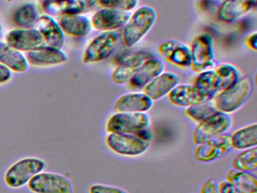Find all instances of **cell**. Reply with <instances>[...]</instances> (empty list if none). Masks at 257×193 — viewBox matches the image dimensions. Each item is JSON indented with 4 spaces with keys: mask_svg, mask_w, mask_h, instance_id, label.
<instances>
[{
    "mask_svg": "<svg viewBox=\"0 0 257 193\" xmlns=\"http://www.w3.org/2000/svg\"><path fill=\"white\" fill-rule=\"evenodd\" d=\"M165 63L160 59L150 57L143 63L129 80L132 88L143 89L152 80L165 71Z\"/></svg>",
    "mask_w": 257,
    "mask_h": 193,
    "instance_id": "obj_17",
    "label": "cell"
},
{
    "mask_svg": "<svg viewBox=\"0 0 257 193\" xmlns=\"http://www.w3.org/2000/svg\"><path fill=\"white\" fill-rule=\"evenodd\" d=\"M36 24L46 45L58 49L63 48L65 44V33L53 17L48 15H41Z\"/></svg>",
    "mask_w": 257,
    "mask_h": 193,
    "instance_id": "obj_19",
    "label": "cell"
},
{
    "mask_svg": "<svg viewBox=\"0 0 257 193\" xmlns=\"http://www.w3.org/2000/svg\"><path fill=\"white\" fill-rule=\"evenodd\" d=\"M232 118L228 113L218 112L198 124L193 133L195 144L205 143L220 134H225L232 125Z\"/></svg>",
    "mask_w": 257,
    "mask_h": 193,
    "instance_id": "obj_9",
    "label": "cell"
},
{
    "mask_svg": "<svg viewBox=\"0 0 257 193\" xmlns=\"http://www.w3.org/2000/svg\"><path fill=\"white\" fill-rule=\"evenodd\" d=\"M213 69L220 81V91L235 84L241 78L239 69L231 63H220Z\"/></svg>",
    "mask_w": 257,
    "mask_h": 193,
    "instance_id": "obj_29",
    "label": "cell"
},
{
    "mask_svg": "<svg viewBox=\"0 0 257 193\" xmlns=\"http://www.w3.org/2000/svg\"><path fill=\"white\" fill-rule=\"evenodd\" d=\"M226 179L240 193H257V178L250 172L232 169L227 173Z\"/></svg>",
    "mask_w": 257,
    "mask_h": 193,
    "instance_id": "obj_25",
    "label": "cell"
},
{
    "mask_svg": "<svg viewBox=\"0 0 257 193\" xmlns=\"http://www.w3.org/2000/svg\"><path fill=\"white\" fill-rule=\"evenodd\" d=\"M180 78L177 73L164 71L143 88V92L153 101L168 96V93L180 84Z\"/></svg>",
    "mask_w": 257,
    "mask_h": 193,
    "instance_id": "obj_18",
    "label": "cell"
},
{
    "mask_svg": "<svg viewBox=\"0 0 257 193\" xmlns=\"http://www.w3.org/2000/svg\"><path fill=\"white\" fill-rule=\"evenodd\" d=\"M0 63L12 72H22L28 70L29 63L22 51L12 48L5 42H0Z\"/></svg>",
    "mask_w": 257,
    "mask_h": 193,
    "instance_id": "obj_23",
    "label": "cell"
},
{
    "mask_svg": "<svg viewBox=\"0 0 257 193\" xmlns=\"http://www.w3.org/2000/svg\"><path fill=\"white\" fill-rule=\"evenodd\" d=\"M108 147L115 153L124 156H138L145 153L150 147V142L143 140L134 134H108Z\"/></svg>",
    "mask_w": 257,
    "mask_h": 193,
    "instance_id": "obj_10",
    "label": "cell"
},
{
    "mask_svg": "<svg viewBox=\"0 0 257 193\" xmlns=\"http://www.w3.org/2000/svg\"><path fill=\"white\" fill-rule=\"evenodd\" d=\"M220 193H240L227 180L222 181L218 184Z\"/></svg>",
    "mask_w": 257,
    "mask_h": 193,
    "instance_id": "obj_37",
    "label": "cell"
},
{
    "mask_svg": "<svg viewBox=\"0 0 257 193\" xmlns=\"http://www.w3.org/2000/svg\"><path fill=\"white\" fill-rule=\"evenodd\" d=\"M5 42L15 49L26 52L46 45L41 33L36 28L11 30L6 35Z\"/></svg>",
    "mask_w": 257,
    "mask_h": 193,
    "instance_id": "obj_11",
    "label": "cell"
},
{
    "mask_svg": "<svg viewBox=\"0 0 257 193\" xmlns=\"http://www.w3.org/2000/svg\"><path fill=\"white\" fill-rule=\"evenodd\" d=\"M200 193H220L219 187L216 181L213 179H208L201 185Z\"/></svg>",
    "mask_w": 257,
    "mask_h": 193,
    "instance_id": "obj_34",
    "label": "cell"
},
{
    "mask_svg": "<svg viewBox=\"0 0 257 193\" xmlns=\"http://www.w3.org/2000/svg\"><path fill=\"white\" fill-rule=\"evenodd\" d=\"M41 6L43 12L52 17L82 14L76 0H43Z\"/></svg>",
    "mask_w": 257,
    "mask_h": 193,
    "instance_id": "obj_26",
    "label": "cell"
},
{
    "mask_svg": "<svg viewBox=\"0 0 257 193\" xmlns=\"http://www.w3.org/2000/svg\"><path fill=\"white\" fill-rule=\"evenodd\" d=\"M252 90L251 80L248 77H241L235 84L221 90L213 98V105L219 111L231 114L244 105Z\"/></svg>",
    "mask_w": 257,
    "mask_h": 193,
    "instance_id": "obj_3",
    "label": "cell"
},
{
    "mask_svg": "<svg viewBox=\"0 0 257 193\" xmlns=\"http://www.w3.org/2000/svg\"><path fill=\"white\" fill-rule=\"evenodd\" d=\"M219 110L213 105L209 102L201 103V104H195L186 107V113L188 117L192 119L196 122H201L205 120L210 116H213L215 113H218Z\"/></svg>",
    "mask_w": 257,
    "mask_h": 193,
    "instance_id": "obj_31",
    "label": "cell"
},
{
    "mask_svg": "<svg viewBox=\"0 0 257 193\" xmlns=\"http://www.w3.org/2000/svg\"><path fill=\"white\" fill-rule=\"evenodd\" d=\"M39 18L38 8L34 3H24L15 11L13 22L19 28H32L37 24Z\"/></svg>",
    "mask_w": 257,
    "mask_h": 193,
    "instance_id": "obj_27",
    "label": "cell"
},
{
    "mask_svg": "<svg viewBox=\"0 0 257 193\" xmlns=\"http://www.w3.org/2000/svg\"><path fill=\"white\" fill-rule=\"evenodd\" d=\"M151 123L147 113H115L108 119L106 129L109 134H135Z\"/></svg>",
    "mask_w": 257,
    "mask_h": 193,
    "instance_id": "obj_8",
    "label": "cell"
},
{
    "mask_svg": "<svg viewBox=\"0 0 257 193\" xmlns=\"http://www.w3.org/2000/svg\"><path fill=\"white\" fill-rule=\"evenodd\" d=\"M233 168L241 171L252 172L257 169V148L244 149L237 154L232 162Z\"/></svg>",
    "mask_w": 257,
    "mask_h": 193,
    "instance_id": "obj_30",
    "label": "cell"
},
{
    "mask_svg": "<svg viewBox=\"0 0 257 193\" xmlns=\"http://www.w3.org/2000/svg\"><path fill=\"white\" fill-rule=\"evenodd\" d=\"M13 77V72L7 66L0 63V84L8 83Z\"/></svg>",
    "mask_w": 257,
    "mask_h": 193,
    "instance_id": "obj_36",
    "label": "cell"
},
{
    "mask_svg": "<svg viewBox=\"0 0 257 193\" xmlns=\"http://www.w3.org/2000/svg\"><path fill=\"white\" fill-rule=\"evenodd\" d=\"M246 44L249 49L252 50V51H257L256 32H253V33H250V34L246 37Z\"/></svg>",
    "mask_w": 257,
    "mask_h": 193,
    "instance_id": "obj_38",
    "label": "cell"
},
{
    "mask_svg": "<svg viewBox=\"0 0 257 193\" xmlns=\"http://www.w3.org/2000/svg\"><path fill=\"white\" fill-rule=\"evenodd\" d=\"M88 193H128L125 190L118 187L112 185H104V184H93L89 187Z\"/></svg>",
    "mask_w": 257,
    "mask_h": 193,
    "instance_id": "obj_33",
    "label": "cell"
},
{
    "mask_svg": "<svg viewBox=\"0 0 257 193\" xmlns=\"http://www.w3.org/2000/svg\"><path fill=\"white\" fill-rule=\"evenodd\" d=\"M129 12L101 8L92 15L91 26L101 32L115 31L124 27L130 18Z\"/></svg>",
    "mask_w": 257,
    "mask_h": 193,
    "instance_id": "obj_13",
    "label": "cell"
},
{
    "mask_svg": "<svg viewBox=\"0 0 257 193\" xmlns=\"http://www.w3.org/2000/svg\"><path fill=\"white\" fill-rule=\"evenodd\" d=\"M58 24L64 33L73 37H85L91 33L92 29L91 20L82 14L60 17Z\"/></svg>",
    "mask_w": 257,
    "mask_h": 193,
    "instance_id": "obj_21",
    "label": "cell"
},
{
    "mask_svg": "<svg viewBox=\"0 0 257 193\" xmlns=\"http://www.w3.org/2000/svg\"><path fill=\"white\" fill-rule=\"evenodd\" d=\"M256 0H224L216 12L218 21L225 24H231L249 13Z\"/></svg>",
    "mask_w": 257,
    "mask_h": 193,
    "instance_id": "obj_15",
    "label": "cell"
},
{
    "mask_svg": "<svg viewBox=\"0 0 257 193\" xmlns=\"http://www.w3.org/2000/svg\"><path fill=\"white\" fill-rule=\"evenodd\" d=\"M82 15L91 12L95 9L97 6V0H76Z\"/></svg>",
    "mask_w": 257,
    "mask_h": 193,
    "instance_id": "obj_35",
    "label": "cell"
},
{
    "mask_svg": "<svg viewBox=\"0 0 257 193\" xmlns=\"http://www.w3.org/2000/svg\"><path fill=\"white\" fill-rule=\"evenodd\" d=\"M231 136L222 134L197 147L195 157L198 161L210 162L230 152L232 149Z\"/></svg>",
    "mask_w": 257,
    "mask_h": 193,
    "instance_id": "obj_14",
    "label": "cell"
},
{
    "mask_svg": "<svg viewBox=\"0 0 257 193\" xmlns=\"http://www.w3.org/2000/svg\"><path fill=\"white\" fill-rule=\"evenodd\" d=\"M192 63L190 67L196 73L214 69V43L211 35L201 33L197 35L190 46Z\"/></svg>",
    "mask_w": 257,
    "mask_h": 193,
    "instance_id": "obj_5",
    "label": "cell"
},
{
    "mask_svg": "<svg viewBox=\"0 0 257 193\" xmlns=\"http://www.w3.org/2000/svg\"><path fill=\"white\" fill-rule=\"evenodd\" d=\"M3 27L2 26L0 25V38L2 36Z\"/></svg>",
    "mask_w": 257,
    "mask_h": 193,
    "instance_id": "obj_39",
    "label": "cell"
},
{
    "mask_svg": "<svg viewBox=\"0 0 257 193\" xmlns=\"http://www.w3.org/2000/svg\"><path fill=\"white\" fill-rule=\"evenodd\" d=\"M28 63L37 66H50L62 64L68 60L67 54L58 48L45 45L27 53Z\"/></svg>",
    "mask_w": 257,
    "mask_h": 193,
    "instance_id": "obj_20",
    "label": "cell"
},
{
    "mask_svg": "<svg viewBox=\"0 0 257 193\" xmlns=\"http://www.w3.org/2000/svg\"><path fill=\"white\" fill-rule=\"evenodd\" d=\"M5 1H7V2H12V1H13V0H5Z\"/></svg>",
    "mask_w": 257,
    "mask_h": 193,
    "instance_id": "obj_40",
    "label": "cell"
},
{
    "mask_svg": "<svg viewBox=\"0 0 257 193\" xmlns=\"http://www.w3.org/2000/svg\"><path fill=\"white\" fill-rule=\"evenodd\" d=\"M154 101L144 92H132L121 95L113 106L115 113H147Z\"/></svg>",
    "mask_w": 257,
    "mask_h": 193,
    "instance_id": "obj_16",
    "label": "cell"
},
{
    "mask_svg": "<svg viewBox=\"0 0 257 193\" xmlns=\"http://www.w3.org/2000/svg\"><path fill=\"white\" fill-rule=\"evenodd\" d=\"M158 52L167 61L180 68H189L192 63L190 47L181 41L168 39L157 47Z\"/></svg>",
    "mask_w": 257,
    "mask_h": 193,
    "instance_id": "obj_12",
    "label": "cell"
},
{
    "mask_svg": "<svg viewBox=\"0 0 257 193\" xmlns=\"http://www.w3.org/2000/svg\"><path fill=\"white\" fill-rule=\"evenodd\" d=\"M139 0H97V4L102 8L115 9L131 12L136 9Z\"/></svg>",
    "mask_w": 257,
    "mask_h": 193,
    "instance_id": "obj_32",
    "label": "cell"
},
{
    "mask_svg": "<svg viewBox=\"0 0 257 193\" xmlns=\"http://www.w3.org/2000/svg\"><path fill=\"white\" fill-rule=\"evenodd\" d=\"M231 139L234 149L242 150L256 147L257 124H252L237 130L233 133Z\"/></svg>",
    "mask_w": 257,
    "mask_h": 193,
    "instance_id": "obj_28",
    "label": "cell"
},
{
    "mask_svg": "<svg viewBox=\"0 0 257 193\" xmlns=\"http://www.w3.org/2000/svg\"><path fill=\"white\" fill-rule=\"evenodd\" d=\"M157 19L156 9L142 6L135 9L121 30V40L127 48L136 46L151 30Z\"/></svg>",
    "mask_w": 257,
    "mask_h": 193,
    "instance_id": "obj_1",
    "label": "cell"
},
{
    "mask_svg": "<svg viewBox=\"0 0 257 193\" xmlns=\"http://www.w3.org/2000/svg\"><path fill=\"white\" fill-rule=\"evenodd\" d=\"M152 57L154 56L143 50H129L118 54L115 59L116 67L111 75L112 81L117 84L128 82L137 69Z\"/></svg>",
    "mask_w": 257,
    "mask_h": 193,
    "instance_id": "obj_6",
    "label": "cell"
},
{
    "mask_svg": "<svg viewBox=\"0 0 257 193\" xmlns=\"http://www.w3.org/2000/svg\"><path fill=\"white\" fill-rule=\"evenodd\" d=\"M121 39V30L102 32L88 44L84 51V63H99L110 57Z\"/></svg>",
    "mask_w": 257,
    "mask_h": 193,
    "instance_id": "obj_4",
    "label": "cell"
},
{
    "mask_svg": "<svg viewBox=\"0 0 257 193\" xmlns=\"http://www.w3.org/2000/svg\"><path fill=\"white\" fill-rule=\"evenodd\" d=\"M46 161L35 156L24 157L15 161L4 173V182L9 188L19 189L28 185L35 175L46 168Z\"/></svg>",
    "mask_w": 257,
    "mask_h": 193,
    "instance_id": "obj_2",
    "label": "cell"
},
{
    "mask_svg": "<svg viewBox=\"0 0 257 193\" xmlns=\"http://www.w3.org/2000/svg\"><path fill=\"white\" fill-rule=\"evenodd\" d=\"M27 186L32 193H73V183L67 176L46 170L35 175Z\"/></svg>",
    "mask_w": 257,
    "mask_h": 193,
    "instance_id": "obj_7",
    "label": "cell"
},
{
    "mask_svg": "<svg viewBox=\"0 0 257 193\" xmlns=\"http://www.w3.org/2000/svg\"><path fill=\"white\" fill-rule=\"evenodd\" d=\"M171 104L180 107H189L207 102L194 84H179L168 93Z\"/></svg>",
    "mask_w": 257,
    "mask_h": 193,
    "instance_id": "obj_22",
    "label": "cell"
},
{
    "mask_svg": "<svg viewBox=\"0 0 257 193\" xmlns=\"http://www.w3.org/2000/svg\"><path fill=\"white\" fill-rule=\"evenodd\" d=\"M194 85L207 102L213 101V98L220 92V81L214 69L198 73Z\"/></svg>",
    "mask_w": 257,
    "mask_h": 193,
    "instance_id": "obj_24",
    "label": "cell"
}]
</instances>
